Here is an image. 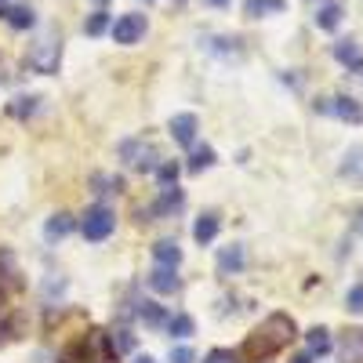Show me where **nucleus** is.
Returning a JSON list of instances; mask_svg holds the SVG:
<instances>
[{
    "mask_svg": "<svg viewBox=\"0 0 363 363\" xmlns=\"http://www.w3.org/2000/svg\"><path fill=\"white\" fill-rule=\"evenodd\" d=\"M15 102H18V106H11L15 116H26V113H33V109H37V99H15Z\"/></svg>",
    "mask_w": 363,
    "mask_h": 363,
    "instance_id": "obj_30",
    "label": "nucleus"
},
{
    "mask_svg": "<svg viewBox=\"0 0 363 363\" xmlns=\"http://www.w3.org/2000/svg\"><path fill=\"white\" fill-rule=\"evenodd\" d=\"M345 306H349V313H363V284L345 294Z\"/></svg>",
    "mask_w": 363,
    "mask_h": 363,
    "instance_id": "obj_28",
    "label": "nucleus"
},
{
    "mask_svg": "<svg viewBox=\"0 0 363 363\" xmlns=\"http://www.w3.org/2000/svg\"><path fill=\"white\" fill-rule=\"evenodd\" d=\"M203 4H211V8H225L229 0H203Z\"/></svg>",
    "mask_w": 363,
    "mask_h": 363,
    "instance_id": "obj_32",
    "label": "nucleus"
},
{
    "mask_svg": "<svg viewBox=\"0 0 363 363\" xmlns=\"http://www.w3.org/2000/svg\"><path fill=\"white\" fill-rule=\"evenodd\" d=\"M306 342H309V356H327L330 352V335L323 327H313L306 335Z\"/></svg>",
    "mask_w": 363,
    "mask_h": 363,
    "instance_id": "obj_18",
    "label": "nucleus"
},
{
    "mask_svg": "<svg viewBox=\"0 0 363 363\" xmlns=\"http://www.w3.org/2000/svg\"><path fill=\"white\" fill-rule=\"evenodd\" d=\"M244 11H247L251 18H262L265 11H284V0H247Z\"/></svg>",
    "mask_w": 363,
    "mask_h": 363,
    "instance_id": "obj_22",
    "label": "nucleus"
},
{
    "mask_svg": "<svg viewBox=\"0 0 363 363\" xmlns=\"http://www.w3.org/2000/svg\"><path fill=\"white\" fill-rule=\"evenodd\" d=\"M58 58H62V40L44 37L33 51H29V66H33L37 73H55L58 69Z\"/></svg>",
    "mask_w": 363,
    "mask_h": 363,
    "instance_id": "obj_4",
    "label": "nucleus"
},
{
    "mask_svg": "<svg viewBox=\"0 0 363 363\" xmlns=\"http://www.w3.org/2000/svg\"><path fill=\"white\" fill-rule=\"evenodd\" d=\"M135 363H157L153 356H135Z\"/></svg>",
    "mask_w": 363,
    "mask_h": 363,
    "instance_id": "obj_33",
    "label": "nucleus"
},
{
    "mask_svg": "<svg viewBox=\"0 0 363 363\" xmlns=\"http://www.w3.org/2000/svg\"><path fill=\"white\" fill-rule=\"evenodd\" d=\"M215 236H218V215H200L193 225V240L196 244H211Z\"/></svg>",
    "mask_w": 363,
    "mask_h": 363,
    "instance_id": "obj_12",
    "label": "nucleus"
},
{
    "mask_svg": "<svg viewBox=\"0 0 363 363\" xmlns=\"http://www.w3.org/2000/svg\"><path fill=\"white\" fill-rule=\"evenodd\" d=\"M338 22H342V4L327 0V4L316 11V26H320V29H338Z\"/></svg>",
    "mask_w": 363,
    "mask_h": 363,
    "instance_id": "obj_16",
    "label": "nucleus"
},
{
    "mask_svg": "<svg viewBox=\"0 0 363 363\" xmlns=\"http://www.w3.org/2000/svg\"><path fill=\"white\" fill-rule=\"evenodd\" d=\"M142 37H145V15L128 11V15H120L113 22V40L116 44H138Z\"/></svg>",
    "mask_w": 363,
    "mask_h": 363,
    "instance_id": "obj_5",
    "label": "nucleus"
},
{
    "mask_svg": "<svg viewBox=\"0 0 363 363\" xmlns=\"http://www.w3.org/2000/svg\"><path fill=\"white\" fill-rule=\"evenodd\" d=\"M335 58H338L342 66H359V62H363L356 40H338V44H335Z\"/></svg>",
    "mask_w": 363,
    "mask_h": 363,
    "instance_id": "obj_15",
    "label": "nucleus"
},
{
    "mask_svg": "<svg viewBox=\"0 0 363 363\" xmlns=\"http://www.w3.org/2000/svg\"><path fill=\"white\" fill-rule=\"evenodd\" d=\"M120 153H124V157L131 160V167H138V171H153V167H157V153H153L149 145L124 142V145H120Z\"/></svg>",
    "mask_w": 363,
    "mask_h": 363,
    "instance_id": "obj_7",
    "label": "nucleus"
},
{
    "mask_svg": "<svg viewBox=\"0 0 363 363\" xmlns=\"http://www.w3.org/2000/svg\"><path fill=\"white\" fill-rule=\"evenodd\" d=\"M4 4H8V0H0V8H4Z\"/></svg>",
    "mask_w": 363,
    "mask_h": 363,
    "instance_id": "obj_35",
    "label": "nucleus"
},
{
    "mask_svg": "<svg viewBox=\"0 0 363 363\" xmlns=\"http://www.w3.org/2000/svg\"><path fill=\"white\" fill-rule=\"evenodd\" d=\"M203 363H240V356L229 352V349H211V352L203 356Z\"/></svg>",
    "mask_w": 363,
    "mask_h": 363,
    "instance_id": "obj_26",
    "label": "nucleus"
},
{
    "mask_svg": "<svg viewBox=\"0 0 363 363\" xmlns=\"http://www.w3.org/2000/svg\"><path fill=\"white\" fill-rule=\"evenodd\" d=\"M167 128H171V138H174L178 145H193L200 124H196V116H193V113H178V116H171V124H167Z\"/></svg>",
    "mask_w": 363,
    "mask_h": 363,
    "instance_id": "obj_6",
    "label": "nucleus"
},
{
    "mask_svg": "<svg viewBox=\"0 0 363 363\" xmlns=\"http://www.w3.org/2000/svg\"><path fill=\"white\" fill-rule=\"evenodd\" d=\"M106 26H109V15L106 11H95L87 22H84V29H87V37H99V33H106Z\"/></svg>",
    "mask_w": 363,
    "mask_h": 363,
    "instance_id": "obj_25",
    "label": "nucleus"
},
{
    "mask_svg": "<svg viewBox=\"0 0 363 363\" xmlns=\"http://www.w3.org/2000/svg\"><path fill=\"white\" fill-rule=\"evenodd\" d=\"M44 233H48V240H62V236H69V233H73V215H66V211H58V215H51Z\"/></svg>",
    "mask_w": 363,
    "mask_h": 363,
    "instance_id": "obj_14",
    "label": "nucleus"
},
{
    "mask_svg": "<svg viewBox=\"0 0 363 363\" xmlns=\"http://www.w3.org/2000/svg\"><path fill=\"white\" fill-rule=\"evenodd\" d=\"M174 182H178V164H164L160 167V186L167 189V186H174Z\"/></svg>",
    "mask_w": 363,
    "mask_h": 363,
    "instance_id": "obj_29",
    "label": "nucleus"
},
{
    "mask_svg": "<svg viewBox=\"0 0 363 363\" xmlns=\"http://www.w3.org/2000/svg\"><path fill=\"white\" fill-rule=\"evenodd\" d=\"M196 356H193V349H186V345H182V349H171V363H193Z\"/></svg>",
    "mask_w": 363,
    "mask_h": 363,
    "instance_id": "obj_31",
    "label": "nucleus"
},
{
    "mask_svg": "<svg viewBox=\"0 0 363 363\" xmlns=\"http://www.w3.org/2000/svg\"><path fill=\"white\" fill-rule=\"evenodd\" d=\"M178 207H182V193H178V186H174V189L167 186L164 196H160L157 207H153V215H171V211H178Z\"/></svg>",
    "mask_w": 363,
    "mask_h": 363,
    "instance_id": "obj_21",
    "label": "nucleus"
},
{
    "mask_svg": "<svg viewBox=\"0 0 363 363\" xmlns=\"http://www.w3.org/2000/svg\"><path fill=\"white\" fill-rule=\"evenodd\" d=\"M109 342H113V349H116V352H128V349L135 345V338H131V330H116V335H113Z\"/></svg>",
    "mask_w": 363,
    "mask_h": 363,
    "instance_id": "obj_27",
    "label": "nucleus"
},
{
    "mask_svg": "<svg viewBox=\"0 0 363 363\" xmlns=\"http://www.w3.org/2000/svg\"><path fill=\"white\" fill-rule=\"evenodd\" d=\"M167 330L174 338H193V330H196V323H193V316H186V313H178V316H171L167 320Z\"/></svg>",
    "mask_w": 363,
    "mask_h": 363,
    "instance_id": "obj_19",
    "label": "nucleus"
},
{
    "mask_svg": "<svg viewBox=\"0 0 363 363\" xmlns=\"http://www.w3.org/2000/svg\"><path fill=\"white\" fill-rule=\"evenodd\" d=\"M80 229H84V236L87 240H106L113 229H116V215L109 207H102V203H95V207H87V215H84V222H80Z\"/></svg>",
    "mask_w": 363,
    "mask_h": 363,
    "instance_id": "obj_3",
    "label": "nucleus"
},
{
    "mask_svg": "<svg viewBox=\"0 0 363 363\" xmlns=\"http://www.w3.org/2000/svg\"><path fill=\"white\" fill-rule=\"evenodd\" d=\"M218 269L225 272V277L240 272V269H244V247H240V244H233V247H222V251H218Z\"/></svg>",
    "mask_w": 363,
    "mask_h": 363,
    "instance_id": "obj_11",
    "label": "nucleus"
},
{
    "mask_svg": "<svg viewBox=\"0 0 363 363\" xmlns=\"http://www.w3.org/2000/svg\"><path fill=\"white\" fill-rule=\"evenodd\" d=\"M149 287L160 291V294H174V291H178V277H174V269H171V265H157L153 272H149Z\"/></svg>",
    "mask_w": 363,
    "mask_h": 363,
    "instance_id": "obj_9",
    "label": "nucleus"
},
{
    "mask_svg": "<svg viewBox=\"0 0 363 363\" xmlns=\"http://www.w3.org/2000/svg\"><path fill=\"white\" fill-rule=\"evenodd\" d=\"M0 284L18 287V265H15V255L8 247H0Z\"/></svg>",
    "mask_w": 363,
    "mask_h": 363,
    "instance_id": "obj_17",
    "label": "nucleus"
},
{
    "mask_svg": "<svg viewBox=\"0 0 363 363\" xmlns=\"http://www.w3.org/2000/svg\"><path fill=\"white\" fill-rule=\"evenodd\" d=\"M4 18L15 26V29H29L37 22V15H33V8H4Z\"/></svg>",
    "mask_w": 363,
    "mask_h": 363,
    "instance_id": "obj_20",
    "label": "nucleus"
},
{
    "mask_svg": "<svg viewBox=\"0 0 363 363\" xmlns=\"http://www.w3.org/2000/svg\"><path fill=\"white\" fill-rule=\"evenodd\" d=\"M294 363H313V356H309V352H306V356H298V359H294Z\"/></svg>",
    "mask_w": 363,
    "mask_h": 363,
    "instance_id": "obj_34",
    "label": "nucleus"
},
{
    "mask_svg": "<svg viewBox=\"0 0 363 363\" xmlns=\"http://www.w3.org/2000/svg\"><path fill=\"white\" fill-rule=\"evenodd\" d=\"M138 316H142V320H145L149 327H160V323L167 320V316H164V309L157 306V301H145V306L138 309Z\"/></svg>",
    "mask_w": 363,
    "mask_h": 363,
    "instance_id": "obj_24",
    "label": "nucleus"
},
{
    "mask_svg": "<svg viewBox=\"0 0 363 363\" xmlns=\"http://www.w3.org/2000/svg\"><path fill=\"white\" fill-rule=\"evenodd\" d=\"M316 109H323V113H335V116H342V120H363V109L352 102V99H330V102H316Z\"/></svg>",
    "mask_w": 363,
    "mask_h": 363,
    "instance_id": "obj_10",
    "label": "nucleus"
},
{
    "mask_svg": "<svg viewBox=\"0 0 363 363\" xmlns=\"http://www.w3.org/2000/svg\"><path fill=\"white\" fill-rule=\"evenodd\" d=\"M342 359L345 363H363V327H349L342 338Z\"/></svg>",
    "mask_w": 363,
    "mask_h": 363,
    "instance_id": "obj_8",
    "label": "nucleus"
},
{
    "mask_svg": "<svg viewBox=\"0 0 363 363\" xmlns=\"http://www.w3.org/2000/svg\"><path fill=\"white\" fill-rule=\"evenodd\" d=\"M62 363H116V349H113L106 330L91 327L62 352Z\"/></svg>",
    "mask_w": 363,
    "mask_h": 363,
    "instance_id": "obj_2",
    "label": "nucleus"
},
{
    "mask_svg": "<svg viewBox=\"0 0 363 363\" xmlns=\"http://www.w3.org/2000/svg\"><path fill=\"white\" fill-rule=\"evenodd\" d=\"M153 258H157V265H171V269H178V262H182V251H178V244H174V240H157Z\"/></svg>",
    "mask_w": 363,
    "mask_h": 363,
    "instance_id": "obj_13",
    "label": "nucleus"
},
{
    "mask_svg": "<svg viewBox=\"0 0 363 363\" xmlns=\"http://www.w3.org/2000/svg\"><path fill=\"white\" fill-rule=\"evenodd\" d=\"M211 164H215V149H211V145H200V149H193L189 171H203V167H211Z\"/></svg>",
    "mask_w": 363,
    "mask_h": 363,
    "instance_id": "obj_23",
    "label": "nucleus"
},
{
    "mask_svg": "<svg viewBox=\"0 0 363 363\" xmlns=\"http://www.w3.org/2000/svg\"><path fill=\"white\" fill-rule=\"evenodd\" d=\"M294 338V320L287 316V313H272V316H265L251 335H247V342H244V349H240L236 356H240V363H258V359H269L272 352H280L287 342Z\"/></svg>",
    "mask_w": 363,
    "mask_h": 363,
    "instance_id": "obj_1",
    "label": "nucleus"
}]
</instances>
